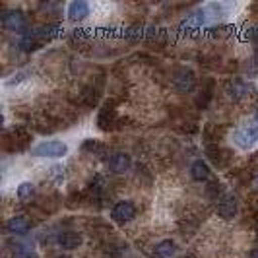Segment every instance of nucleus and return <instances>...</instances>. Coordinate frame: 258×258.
<instances>
[{"mask_svg":"<svg viewBox=\"0 0 258 258\" xmlns=\"http://www.w3.org/2000/svg\"><path fill=\"white\" fill-rule=\"evenodd\" d=\"M190 177H192L194 181H206L208 177H210V167H208L206 161L196 159L190 165Z\"/></svg>","mask_w":258,"mask_h":258,"instance_id":"ddd939ff","label":"nucleus"},{"mask_svg":"<svg viewBox=\"0 0 258 258\" xmlns=\"http://www.w3.org/2000/svg\"><path fill=\"white\" fill-rule=\"evenodd\" d=\"M218 216L223 218V220H231L237 214V198L233 194H223L220 200H218Z\"/></svg>","mask_w":258,"mask_h":258,"instance_id":"39448f33","label":"nucleus"},{"mask_svg":"<svg viewBox=\"0 0 258 258\" xmlns=\"http://www.w3.org/2000/svg\"><path fill=\"white\" fill-rule=\"evenodd\" d=\"M56 241L64 250H74V248L82 245V235L76 231H64L56 237Z\"/></svg>","mask_w":258,"mask_h":258,"instance_id":"9b49d317","label":"nucleus"},{"mask_svg":"<svg viewBox=\"0 0 258 258\" xmlns=\"http://www.w3.org/2000/svg\"><path fill=\"white\" fill-rule=\"evenodd\" d=\"M254 186H256V190H258V177H256V181H254Z\"/></svg>","mask_w":258,"mask_h":258,"instance_id":"5701e85b","label":"nucleus"},{"mask_svg":"<svg viewBox=\"0 0 258 258\" xmlns=\"http://www.w3.org/2000/svg\"><path fill=\"white\" fill-rule=\"evenodd\" d=\"M68 154V144L62 140H43L31 148L33 157H47V159H60Z\"/></svg>","mask_w":258,"mask_h":258,"instance_id":"f257e3e1","label":"nucleus"},{"mask_svg":"<svg viewBox=\"0 0 258 258\" xmlns=\"http://www.w3.org/2000/svg\"><path fill=\"white\" fill-rule=\"evenodd\" d=\"M107 167H109L111 173H116V175H120V173L128 171L130 169V155L122 154V152H116V154H113L109 159H107Z\"/></svg>","mask_w":258,"mask_h":258,"instance_id":"6e6552de","label":"nucleus"},{"mask_svg":"<svg viewBox=\"0 0 258 258\" xmlns=\"http://www.w3.org/2000/svg\"><path fill=\"white\" fill-rule=\"evenodd\" d=\"M113 220L118 221V223H126V221H132L136 218V206L128 202V200H122V202H116L113 206V212H111Z\"/></svg>","mask_w":258,"mask_h":258,"instance_id":"20e7f679","label":"nucleus"},{"mask_svg":"<svg viewBox=\"0 0 258 258\" xmlns=\"http://www.w3.org/2000/svg\"><path fill=\"white\" fill-rule=\"evenodd\" d=\"M256 116H258V103H256Z\"/></svg>","mask_w":258,"mask_h":258,"instance_id":"393cba45","label":"nucleus"},{"mask_svg":"<svg viewBox=\"0 0 258 258\" xmlns=\"http://www.w3.org/2000/svg\"><path fill=\"white\" fill-rule=\"evenodd\" d=\"M31 229V221L27 220L26 216H14L6 221V231L12 235H24Z\"/></svg>","mask_w":258,"mask_h":258,"instance_id":"9d476101","label":"nucleus"},{"mask_svg":"<svg viewBox=\"0 0 258 258\" xmlns=\"http://www.w3.org/2000/svg\"><path fill=\"white\" fill-rule=\"evenodd\" d=\"M51 179L56 182V184H60V182L64 181V167H62V165H52Z\"/></svg>","mask_w":258,"mask_h":258,"instance_id":"6ab92c4d","label":"nucleus"},{"mask_svg":"<svg viewBox=\"0 0 258 258\" xmlns=\"http://www.w3.org/2000/svg\"><path fill=\"white\" fill-rule=\"evenodd\" d=\"M225 93L231 97L233 101H239L243 99L245 95L250 93V84H246L243 80H231L225 84Z\"/></svg>","mask_w":258,"mask_h":258,"instance_id":"0eeeda50","label":"nucleus"},{"mask_svg":"<svg viewBox=\"0 0 258 258\" xmlns=\"http://www.w3.org/2000/svg\"><path fill=\"white\" fill-rule=\"evenodd\" d=\"M181 258H192V256H190V254H188V256H181Z\"/></svg>","mask_w":258,"mask_h":258,"instance_id":"b1692460","label":"nucleus"},{"mask_svg":"<svg viewBox=\"0 0 258 258\" xmlns=\"http://www.w3.org/2000/svg\"><path fill=\"white\" fill-rule=\"evenodd\" d=\"M14 258H37L35 252L26 245H16L14 246Z\"/></svg>","mask_w":258,"mask_h":258,"instance_id":"f3484780","label":"nucleus"},{"mask_svg":"<svg viewBox=\"0 0 258 258\" xmlns=\"http://www.w3.org/2000/svg\"><path fill=\"white\" fill-rule=\"evenodd\" d=\"M58 31H60V26H58V24H51V26L35 29V33H37V37L41 43H43V41H49V39H54L58 35Z\"/></svg>","mask_w":258,"mask_h":258,"instance_id":"4468645a","label":"nucleus"},{"mask_svg":"<svg viewBox=\"0 0 258 258\" xmlns=\"http://www.w3.org/2000/svg\"><path fill=\"white\" fill-rule=\"evenodd\" d=\"M173 84H175V88L182 93H186V91H192L194 86H196V78H194V72L192 70H188V68H181L177 74H175V80H173Z\"/></svg>","mask_w":258,"mask_h":258,"instance_id":"423d86ee","label":"nucleus"},{"mask_svg":"<svg viewBox=\"0 0 258 258\" xmlns=\"http://www.w3.org/2000/svg\"><path fill=\"white\" fill-rule=\"evenodd\" d=\"M90 16V4L84 0H74L68 4V18L72 22H82Z\"/></svg>","mask_w":258,"mask_h":258,"instance_id":"1a4fd4ad","label":"nucleus"},{"mask_svg":"<svg viewBox=\"0 0 258 258\" xmlns=\"http://www.w3.org/2000/svg\"><path fill=\"white\" fill-rule=\"evenodd\" d=\"M177 252V245L171 241V239H165V241H161V243H157V245L154 246V254L155 258H169L173 256Z\"/></svg>","mask_w":258,"mask_h":258,"instance_id":"f8f14e48","label":"nucleus"},{"mask_svg":"<svg viewBox=\"0 0 258 258\" xmlns=\"http://www.w3.org/2000/svg\"><path fill=\"white\" fill-rule=\"evenodd\" d=\"M33 196H35V184H33V182L26 181L18 186V198H20V200L27 202V200H31Z\"/></svg>","mask_w":258,"mask_h":258,"instance_id":"2eb2a0df","label":"nucleus"},{"mask_svg":"<svg viewBox=\"0 0 258 258\" xmlns=\"http://www.w3.org/2000/svg\"><path fill=\"white\" fill-rule=\"evenodd\" d=\"M113 120H115V109H111V107L107 105L103 111L99 113V120H97V122H99V126H101V128L107 130L109 126H111V122H113Z\"/></svg>","mask_w":258,"mask_h":258,"instance_id":"dca6fc26","label":"nucleus"},{"mask_svg":"<svg viewBox=\"0 0 258 258\" xmlns=\"http://www.w3.org/2000/svg\"><path fill=\"white\" fill-rule=\"evenodd\" d=\"M2 26L6 27L8 31H14V33H24L27 27V20H26V16H24V12L12 10V12L4 14Z\"/></svg>","mask_w":258,"mask_h":258,"instance_id":"f03ea898","label":"nucleus"},{"mask_svg":"<svg viewBox=\"0 0 258 258\" xmlns=\"http://www.w3.org/2000/svg\"><path fill=\"white\" fill-rule=\"evenodd\" d=\"M250 37H252V43L256 45V49H258V27H254V29H252V33H250Z\"/></svg>","mask_w":258,"mask_h":258,"instance_id":"aec40b11","label":"nucleus"},{"mask_svg":"<svg viewBox=\"0 0 258 258\" xmlns=\"http://www.w3.org/2000/svg\"><path fill=\"white\" fill-rule=\"evenodd\" d=\"M248 258H258V250H252V252H250V256Z\"/></svg>","mask_w":258,"mask_h":258,"instance_id":"412c9836","label":"nucleus"},{"mask_svg":"<svg viewBox=\"0 0 258 258\" xmlns=\"http://www.w3.org/2000/svg\"><path fill=\"white\" fill-rule=\"evenodd\" d=\"M231 140L237 148H241V150H250L258 138H256V134H254V130H252V126H243V128H237L233 132Z\"/></svg>","mask_w":258,"mask_h":258,"instance_id":"7ed1b4c3","label":"nucleus"},{"mask_svg":"<svg viewBox=\"0 0 258 258\" xmlns=\"http://www.w3.org/2000/svg\"><path fill=\"white\" fill-rule=\"evenodd\" d=\"M82 150H84V152H90V154L99 155L101 152H103V144L95 142V140H86L84 146H82Z\"/></svg>","mask_w":258,"mask_h":258,"instance_id":"a211bd4d","label":"nucleus"},{"mask_svg":"<svg viewBox=\"0 0 258 258\" xmlns=\"http://www.w3.org/2000/svg\"><path fill=\"white\" fill-rule=\"evenodd\" d=\"M252 130H254V134H256V138H258V122L256 124H252Z\"/></svg>","mask_w":258,"mask_h":258,"instance_id":"4be33fe9","label":"nucleus"}]
</instances>
